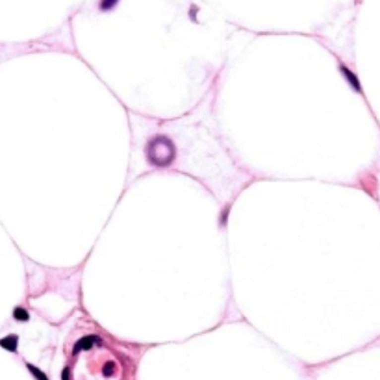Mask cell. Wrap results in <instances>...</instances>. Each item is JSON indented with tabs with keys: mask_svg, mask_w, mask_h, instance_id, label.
I'll return each instance as SVG.
<instances>
[{
	"mask_svg": "<svg viewBox=\"0 0 380 380\" xmlns=\"http://www.w3.org/2000/svg\"><path fill=\"white\" fill-rule=\"evenodd\" d=\"M70 380H127V366L119 354L97 336L80 339L72 351Z\"/></svg>",
	"mask_w": 380,
	"mask_h": 380,
	"instance_id": "obj_1",
	"label": "cell"
},
{
	"mask_svg": "<svg viewBox=\"0 0 380 380\" xmlns=\"http://www.w3.org/2000/svg\"><path fill=\"white\" fill-rule=\"evenodd\" d=\"M13 319L15 321H19V323H26L30 319V314H28V310H24L22 306H17L13 310Z\"/></svg>",
	"mask_w": 380,
	"mask_h": 380,
	"instance_id": "obj_5",
	"label": "cell"
},
{
	"mask_svg": "<svg viewBox=\"0 0 380 380\" xmlns=\"http://www.w3.org/2000/svg\"><path fill=\"white\" fill-rule=\"evenodd\" d=\"M26 367H28L30 373L34 375V377H35L37 380H49V379H47V375L43 373V371H39V369H37L35 366H32V364H26Z\"/></svg>",
	"mask_w": 380,
	"mask_h": 380,
	"instance_id": "obj_7",
	"label": "cell"
},
{
	"mask_svg": "<svg viewBox=\"0 0 380 380\" xmlns=\"http://www.w3.org/2000/svg\"><path fill=\"white\" fill-rule=\"evenodd\" d=\"M339 69H341V74L345 76V80L349 82V85H351V87H352V89H354L356 93H360V95H362V85H360V80L356 78V74H354V72H352V70L349 69V67H345L343 63L339 65Z\"/></svg>",
	"mask_w": 380,
	"mask_h": 380,
	"instance_id": "obj_3",
	"label": "cell"
},
{
	"mask_svg": "<svg viewBox=\"0 0 380 380\" xmlns=\"http://www.w3.org/2000/svg\"><path fill=\"white\" fill-rule=\"evenodd\" d=\"M176 154L175 143L165 135H156L147 143V158L154 167H167Z\"/></svg>",
	"mask_w": 380,
	"mask_h": 380,
	"instance_id": "obj_2",
	"label": "cell"
},
{
	"mask_svg": "<svg viewBox=\"0 0 380 380\" xmlns=\"http://www.w3.org/2000/svg\"><path fill=\"white\" fill-rule=\"evenodd\" d=\"M119 4V0H100L99 2V9L100 11H112L113 7Z\"/></svg>",
	"mask_w": 380,
	"mask_h": 380,
	"instance_id": "obj_6",
	"label": "cell"
},
{
	"mask_svg": "<svg viewBox=\"0 0 380 380\" xmlns=\"http://www.w3.org/2000/svg\"><path fill=\"white\" fill-rule=\"evenodd\" d=\"M0 347L9 352H15L17 347H19V336H17V334H7V336H4V338L0 339Z\"/></svg>",
	"mask_w": 380,
	"mask_h": 380,
	"instance_id": "obj_4",
	"label": "cell"
}]
</instances>
